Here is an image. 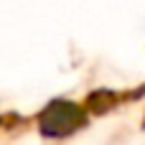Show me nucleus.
<instances>
[{"instance_id":"obj_1","label":"nucleus","mask_w":145,"mask_h":145,"mask_svg":"<svg viewBox=\"0 0 145 145\" xmlns=\"http://www.w3.org/2000/svg\"><path fill=\"white\" fill-rule=\"evenodd\" d=\"M41 133L48 138H61L74 133L79 125H84V112L71 99H54L38 117Z\"/></svg>"}]
</instances>
